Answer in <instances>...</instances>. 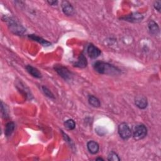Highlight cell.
I'll list each match as a JSON object with an SVG mask.
<instances>
[{
  "mask_svg": "<svg viewBox=\"0 0 161 161\" xmlns=\"http://www.w3.org/2000/svg\"><path fill=\"white\" fill-rule=\"evenodd\" d=\"M88 55L92 59H96L101 55V50L92 44H90L87 49Z\"/></svg>",
  "mask_w": 161,
  "mask_h": 161,
  "instance_id": "7",
  "label": "cell"
},
{
  "mask_svg": "<svg viewBox=\"0 0 161 161\" xmlns=\"http://www.w3.org/2000/svg\"><path fill=\"white\" fill-rule=\"evenodd\" d=\"M1 110H2V115L4 118H7L8 117V111L7 110V108H6V107L4 106L3 102L1 103Z\"/></svg>",
  "mask_w": 161,
  "mask_h": 161,
  "instance_id": "21",
  "label": "cell"
},
{
  "mask_svg": "<svg viewBox=\"0 0 161 161\" xmlns=\"http://www.w3.org/2000/svg\"><path fill=\"white\" fill-rule=\"evenodd\" d=\"M26 69L28 71V73L31 74L32 76L36 78H42V74L36 68H34L30 65H28L26 66Z\"/></svg>",
  "mask_w": 161,
  "mask_h": 161,
  "instance_id": "11",
  "label": "cell"
},
{
  "mask_svg": "<svg viewBox=\"0 0 161 161\" xmlns=\"http://www.w3.org/2000/svg\"><path fill=\"white\" fill-rule=\"evenodd\" d=\"M7 20L9 23L10 29L14 34L17 35H21L25 31V29L23 28L22 25H21L18 21H15V20H13L12 18H7Z\"/></svg>",
  "mask_w": 161,
  "mask_h": 161,
  "instance_id": "2",
  "label": "cell"
},
{
  "mask_svg": "<svg viewBox=\"0 0 161 161\" xmlns=\"http://www.w3.org/2000/svg\"><path fill=\"white\" fill-rule=\"evenodd\" d=\"M118 130L120 137L123 140H127L132 136V131L130 128L125 123H121L119 125Z\"/></svg>",
  "mask_w": 161,
  "mask_h": 161,
  "instance_id": "3",
  "label": "cell"
},
{
  "mask_svg": "<svg viewBox=\"0 0 161 161\" xmlns=\"http://www.w3.org/2000/svg\"><path fill=\"white\" fill-rule=\"evenodd\" d=\"M61 7L62 12L66 15L71 16L74 13V9L69 2L67 1H63L62 2Z\"/></svg>",
  "mask_w": 161,
  "mask_h": 161,
  "instance_id": "6",
  "label": "cell"
},
{
  "mask_svg": "<svg viewBox=\"0 0 161 161\" xmlns=\"http://www.w3.org/2000/svg\"><path fill=\"white\" fill-rule=\"evenodd\" d=\"M96 133H97L100 136H103L105 134H106L107 133V130H105V128L103 127H101V126H98L95 129Z\"/></svg>",
  "mask_w": 161,
  "mask_h": 161,
  "instance_id": "19",
  "label": "cell"
},
{
  "mask_svg": "<svg viewBox=\"0 0 161 161\" xmlns=\"http://www.w3.org/2000/svg\"><path fill=\"white\" fill-rule=\"evenodd\" d=\"M28 37L34 41H36V42L40 43L43 46H49L51 45V44L49 42H48V41L43 39L42 38L39 37L36 35H30V36H28Z\"/></svg>",
  "mask_w": 161,
  "mask_h": 161,
  "instance_id": "14",
  "label": "cell"
},
{
  "mask_svg": "<svg viewBox=\"0 0 161 161\" xmlns=\"http://www.w3.org/2000/svg\"><path fill=\"white\" fill-rule=\"evenodd\" d=\"M88 62L86 57L83 54H81L78 60L74 64V66L79 68H84L87 66Z\"/></svg>",
  "mask_w": 161,
  "mask_h": 161,
  "instance_id": "12",
  "label": "cell"
},
{
  "mask_svg": "<svg viewBox=\"0 0 161 161\" xmlns=\"http://www.w3.org/2000/svg\"><path fill=\"white\" fill-rule=\"evenodd\" d=\"M154 8L158 11V12H160V8H161V2L160 1H157L155 2L154 3Z\"/></svg>",
  "mask_w": 161,
  "mask_h": 161,
  "instance_id": "22",
  "label": "cell"
},
{
  "mask_svg": "<svg viewBox=\"0 0 161 161\" xmlns=\"http://www.w3.org/2000/svg\"><path fill=\"white\" fill-rule=\"evenodd\" d=\"M147 128L144 125H138L134 131V137L136 140L143 139L147 136Z\"/></svg>",
  "mask_w": 161,
  "mask_h": 161,
  "instance_id": "4",
  "label": "cell"
},
{
  "mask_svg": "<svg viewBox=\"0 0 161 161\" xmlns=\"http://www.w3.org/2000/svg\"><path fill=\"white\" fill-rule=\"evenodd\" d=\"M88 102L93 107H96V108H98L100 107L101 103L100 100L95 97L94 96H89V98H88Z\"/></svg>",
  "mask_w": 161,
  "mask_h": 161,
  "instance_id": "16",
  "label": "cell"
},
{
  "mask_svg": "<svg viewBox=\"0 0 161 161\" xmlns=\"http://www.w3.org/2000/svg\"><path fill=\"white\" fill-rule=\"evenodd\" d=\"M148 25H149V29L150 30V34L154 36H157L159 33V27L154 21L153 20L150 21Z\"/></svg>",
  "mask_w": 161,
  "mask_h": 161,
  "instance_id": "13",
  "label": "cell"
},
{
  "mask_svg": "<svg viewBox=\"0 0 161 161\" xmlns=\"http://www.w3.org/2000/svg\"><path fill=\"white\" fill-rule=\"evenodd\" d=\"M96 160H104V159H102V158H100V157H99V158H97V159H96Z\"/></svg>",
  "mask_w": 161,
  "mask_h": 161,
  "instance_id": "24",
  "label": "cell"
},
{
  "mask_svg": "<svg viewBox=\"0 0 161 161\" xmlns=\"http://www.w3.org/2000/svg\"><path fill=\"white\" fill-rule=\"evenodd\" d=\"M94 70L102 74L118 75L120 74V70L108 63L97 61L94 64Z\"/></svg>",
  "mask_w": 161,
  "mask_h": 161,
  "instance_id": "1",
  "label": "cell"
},
{
  "mask_svg": "<svg viewBox=\"0 0 161 161\" xmlns=\"http://www.w3.org/2000/svg\"><path fill=\"white\" fill-rule=\"evenodd\" d=\"M108 160L110 161H120V159L119 158L117 154L114 152H111L108 156Z\"/></svg>",
  "mask_w": 161,
  "mask_h": 161,
  "instance_id": "18",
  "label": "cell"
},
{
  "mask_svg": "<svg viewBox=\"0 0 161 161\" xmlns=\"http://www.w3.org/2000/svg\"><path fill=\"white\" fill-rule=\"evenodd\" d=\"M15 124L13 122H8L5 126V134L7 137H10L15 130Z\"/></svg>",
  "mask_w": 161,
  "mask_h": 161,
  "instance_id": "15",
  "label": "cell"
},
{
  "mask_svg": "<svg viewBox=\"0 0 161 161\" xmlns=\"http://www.w3.org/2000/svg\"><path fill=\"white\" fill-rule=\"evenodd\" d=\"M47 2H48L50 5H52V6L56 5L58 3V2H57V1H48Z\"/></svg>",
  "mask_w": 161,
  "mask_h": 161,
  "instance_id": "23",
  "label": "cell"
},
{
  "mask_svg": "<svg viewBox=\"0 0 161 161\" xmlns=\"http://www.w3.org/2000/svg\"><path fill=\"white\" fill-rule=\"evenodd\" d=\"M42 89H43V91L45 93V94L47 96V97L50 98H54V94L52 93V92L46 87L45 86H43L42 87Z\"/></svg>",
  "mask_w": 161,
  "mask_h": 161,
  "instance_id": "20",
  "label": "cell"
},
{
  "mask_svg": "<svg viewBox=\"0 0 161 161\" xmlns=\"http://www.w3.org/2000/svg\"><path fill=\"white\" fill-rule=\"evenodd\" d=\"M54 69L58 74L64 79L69 80L71 79V74L66 68L61 65H55L54 66Z\"/></svg>",
  "mask_w": 161,
  "mask_h": 161,
  "instance_id": "5",
  "label": "cell"
},
{
  "mask_svg": "<svg viewBox=\"0 0 161 161\" xmlns=\"http://www.w3.org/2000/svg\"><path fill=\"white\" fill-rule=\"evenodd\" d=\"M64 126H65V127L67 128L68 130H74L76 127V123L73 120L69 119L65 121V123H64Z\"/></svg>",
  "mask_w": 161,
  "mask_h": 161,
  "instance_id": "17",
  "label": "cell"
},
{
  "mask_svg": "<svg viewBox=\"0 0 161 161\" xmlns=\"http://www.w3.org/2000/svg\"><path fill=\"white\" fill-rule=\"evenodd\" d=\"M144 18V17L142 14L139 13H132L124 18L126 21H128L130 22H139L141 21Z\"/></svg>",
  "mask_w": 161,
  "mask_h": 161,
  "instance_id": "10",
  "label": "cell"
},
{
  "mask_svg": "<svg viewBox=\"0 0 161 161\" xmlns=\"http://www.w3.org/2000/svg\"><path fill=\"white\" fill-rule=\"evenodd\" d=\"M135 103L140 109H145L148 105L147 100L144 96H137L135 99Z\"/></svg>",
  "mask_w": 161,
  "mask_h": 161,
  "instance_id": "8",
  "label": "cell"
},
{
  "mask_svg": "<svg viewBox=\"0 0 161 161\" xmlns=\"http://www.w3.org/2000/svg\"><path fill=\"white\" fill-rule=\"evenodd\" d=\"M87 147H88L89 152L92 154H97L100 149L99 144L96 142L93 141V140H91L88 142Z\"/></svg>",
  "mask_w": 161,
  "mask_h": 161,
  "instance_id": "9",
  "label": "cell"
}]
</instances>
